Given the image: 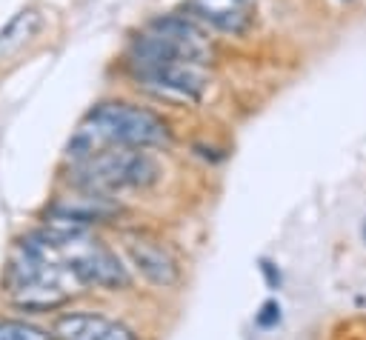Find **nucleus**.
<instances>
[{"mask_svg": "<svg viewBox=\"0 0 366 340\" xmlns=\"http://www.w3.org/2000/svg\"><path fill=\"white\" fill-rule=\"evenodd\" d=\"M29 240L57 263H63L80 286H100V289H126L129 271L120 257L97 237L86 231V226L54 223L51 229L29 234Z\"/></svg>", "mask_w": 366, "mask_h": 340, "instance_id": "nucleus-1", "label": "nucleus"}, {"mask_svg": "<svg viewBox=\"0 0 366 340\" xmlns=\"http://www.w3.org/2000/svg\"><path fill=\"white\" fill-rule=\"evenodd\" d=\"M112 143L132 146V149L166 146L169 129L149 109L129 106V103H103L89 114L86 126H80L74 131V137L66 146V154L74 163H83V160L94 157L97 151H103V146H112Z\"/></svg>", "mask_w": 366, "mask_h": 340, "instance_id": "nucleus-2", "label": "nucleus"}, {"mask_svg": "<svg viewBox=\"0 0 366 340\" xmlns=\"http://www.w3.org/2000/svg\"><path fill=\"white\" fill-rule=\"evenodd\" d=\"M160 180V166L140 149H103L94 157L77 163L71 183L83 191L112 194L117 189H146Z\"/></svg>", "mask_w": 366, "mask_h": 340, "instance_id": "nucleus-3", "label": "nucleus"}, {"mask_svg": "<svg viewBox=\"0 0 366 340\" xmlns=\"http://www.w3.org/2000/svg\"><path fill=\"white\" fill-rule=\"evenodd\" d=\"M137 86H146L152 94L166 97V100H180V103H194L200 100L206 89V74L200 71L197 63L189 60H169V63H154L137 69Z\"/></svg>", "mask_w": 366, "mask_h": 340, "instance_id": "nucleus-4", "label": "nucleus"}, {"mask_svg": "<svg viewBox=\"0 0 366 340\" xmlns=\"http://www.w3.org/2000/svg\"><path fill=\"white\" fill-rule=\"evenodd\" d=\"M57 340H140L129 326L92 311H71L54 323Z\"/></svg>", "mask_w": 366, "mask_h": 340, "instance_id": "nucleus-5", "label": "nucleus"}, {"mask_svg": "<svg viewBox=\"0 0 366 340\" xmlns=\"http://www.w3.org/2000/svg\"><path fill=\"white\" fill-rule=\"evenodd\" d=\"M120 214V206L109 194H94L86 191L80 197H60L57 203L49 206V217L54 223H71V226H89V223H103Z\"/></svg>", "mask_w": 366, "mask_h": 340, "instance_id": "nucleus-6", "label": "nucleus"}, {"mask_svg": "<svg viewBox=\"0 0 366 340\" xmlns=\"http://www.w3.org/2000/svg\"><path fill=\"white\" fill-rule=\"evenodd\" d=\"M152 31L163 34L166 40H172L174 49L180 51V57L189 60V63L203 66V63L212 60V43H209V37L194 23H189L186 17H174V14L154 17L152 20Z\"/></svg>", "mask_w": 366, "mask_h": 340, "instance_id": "nucleus-7", "label": "nucleus"}, {"mask_svg": "<svg viewBox=\"0 0 366 340\" xmlns=\"http://www.w3.org/2000/svg\"><path fill=\"white\" fill-rule=\"evenodd\" d=\"M129 257L137 266V271L154 286H174L180 280L177 260L154 240H143V237L129 240Z\"/></svg>", "mask_w": 366, "mask_h": 340, "instance_id": "nucleus-8", "label": "nucleus"}, {"mask_svg": "<svg viewBox=\"0 0 366 340\" xmlns=\"http://www.w3.org/2000/svg\"><path fill=\"white\" fill-rule=\"evenodd\" d=\"M40 29V14L34 9H23L17 11L3 29H0V60L14 57L20 49H26V43H31V37Z\"/></svg>", "mask_w": 366, "mask_h": 340, "instance_id": "nucleus-9", "label": "nucleus"}, {"mask_svg": "<svg viewBox=\"0 0 366 340\" xmlns=\"http://www.w3.org/2000/svg\"><path fill=\"white\" fill-rule=\"evenodd\" d=\"M194 9L220 31L240 34L249 29V14L237 6V0H194Z\"/></svg>", "mask_w": 366, "mask_h": 340, "instance_id": "nucleus-10", "label": "nucleus"}, {"mask_svg": "<svg viewBox=\"0 0 366 340\" xmlns=\"http://www.w3.org/2000/svg\"><path fill=\"white\" fill-rule=\"evenodd\" d=\"M11 300H14V306H20L26 311H51V309L69 303L71 291H66L60 283H40V286L11 291Z\"/></svg>", "mask_w": 366, "mask_h": 340, "instance_id": "nucleus-11", "label": "nucleus"}, {"mask_svg": "<svg viewBox=\"0 0 366 340\" xmlns=\"http://www.w3.org/2000/svg\"><path fill=\"white\" fill-rule=\"evenodd\" d=\"M57 334H49L31 323L23 320H3L0 323V340H54Z\"/></svg>", "mask_w": 366, "mask_h": 340, "instance_id": "nucleus-12", "label": "nucleus"}, {"mask_svg": "<svg viewBox=\"0 0 366 340\" xmlns=\"http://www.w3.org/2000/svg\"><path fill=\"white\" fill-rule=\"evenodd\" d=\"M254 323H257L260 329H274V326L280 323V303H277V300H266V303L260 306V311L254 314Z\"/></svg>", "mask_w": 366, "mask_h": 340, "instance_id": "nucleus-13", "label": "nucleus"}, {"mask_svg": "<svg viewBox=\"0 0 366 340\" xmlns=\"http://www.w3.org/2000/svg\"><path fill=\"white\" fill-rule=\"evenodd\" d=\"M260 271H263V277H266V286H269V289H277V286H280V271H277V266H274V263L260 260Z\"/></svg>", "mask_w": 366, "mask_h": 340, "instance_id": "nucleus-14", "label": "nucleus"}, {"mask_svg": "<svg viewBox=\"0 0 366 340\" xmlns=\"http://www.w3.org/2000/svg\"><path fill=\"white\" fill-rule=\"evenodd\" d=\"M360 237H363V243H366V220H363V226H360Z\"/></svg>", "mask_w": 366, "mask_h": 340, "instance_id": "nucleus-15", "label": "nucleus"}]
</instances>
